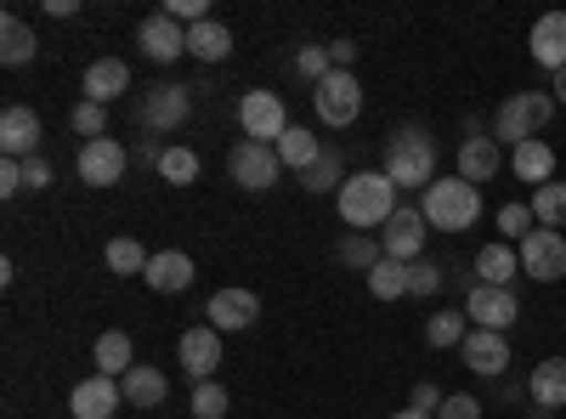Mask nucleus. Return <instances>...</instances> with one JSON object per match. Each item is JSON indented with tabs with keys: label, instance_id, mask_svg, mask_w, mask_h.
<instances>
[{
	"label": "nucleus",
	"instance_id": "1",
	"mask_svg": "<svg viewBox=\"0 0 566 419\" xmlns=\"http://www.w3.org/2000/svg\"><path fill=\"white\" fill-rule=\"evenodd\" d=\"M386 176L397 181V188H431L437 181V136L424 125H402L386 136Z\"/></svg>",
	"mask_w": 566,
	"mask_h": 419
},
{
	"label": "nucleus",
	"instance_id": "2",
	"mask_svg": "<svg viewBox=\"0 0 566 419\" xmlns=\"http://www.w3.org/2000/svg\"><path fill=\"white\" fill-rule=\"evenodd\" d=\"M346 227H386L397 216V181L386 170H357L346 176V188L335 193Z\"/></svg>",
	"mask_w": 566,
	"mask_h": 419
},
{
	"label": "nucleus",
	"instance_id": "3",
	"mask_svg": "<svg viewBox=\"0 0 566 419\" xmlns=\"http://www.w3.org/2000/svg\"><path fill=\"white\" fill-rule=\"evenodd\" d=\"M419 216L442 227V232H464V227H476L482 221V188H470L464 176H448V181H431L419 199Z\"/></svg>",
	"mask_w": 566,
	"mask_h": 419
},
{
	"label": "nucleus",
	"instance_id": "4",
	"mask_svg": "<svg viewBox=\"0 0 566 419\" xmlns=\"http://www.w3.org/2000/svg\"><path fill=\"white\" fill-rule=\"evenodd\" d=\"M549 114H555L549 91H515V97H504L499 114H493V143H510V148L533 143V136L549 125Z\"/></svg>",
	"mask_w": 566,
	"mask_h": 419
},
{
	"label": "nucleus",
	"instance_id": "5",
	"mask_svg": "<svg viewBox=\"0 0 566 419\" xmlns=\"http://www.w3.org/2000/svg\"><path fill=\"white\" fill-rule=\"evenodd\" d=\"M312 108H317V119L323 125H352L357 114H363V85H357V74H346V69H335L323 85H312Z\"/></svg>",
	"mask_w": 566,
	"mask_h": 419
},
{
	"label": "nucleus",
	"instance_id": "6",
	"mask_svg": "<svg viewBox=\"0 0 566 419\" xmlns=\"http://www.w3.org/2000/svg\"><path fill=\"white\" fill-rule=\"evenodd\" d=\"M239 125H244V136H250V143H266V148H277V136L290 130V114H283V97H277V91H244V97H239Z\"/></svg>",
	"mask_w": 566,
	"mask_h": 419
},
{
	"label": "nucleus",
	"instance_id": "7",
	"mask_svg": "<svg viewBox=\"0 0 566 419\" xmlns=\"http://www.w3.org/2000/svg\"><path fill=\"white\" fill-rule=\"evenodd\" d=\"M227 170H232V181H239L244 193H266L272 181H277V170H283V159H277V148H266V143H232V154H227Z\"/></svg>",
	"mask_w": 566,
	"mask_h": 419
},
{
	"label": "nucleus",
	"instance_id": "8",
	"mask_svg": "<svg viewBox=\"0 0 566 419\" xmlns=\"http://www.w3.org/2000/svg\"><path fill=\"white\" fill-rule=\"evenodd\" d=\"M522 272L538 277V284H555V277H566V232L533 227L527 239H522Z\"/></svg>",
	"mask_w": 566,
	"mask_h": 419
},
{
	"label": "nucleus",
	"instance_id": "9",
	"mask_svg": "<svg viewBox=\"0 0 566 419\" xmlns=\"http://www.w3.org/2000/svg\"><path fill=\"white\" fill-rule=\"evenodd\" d=\"M464 317H470V329H493L504 335L515 317H522V306H515V290H493V284H476L464 295Z\"/></svg>",
	"mask_w": 566,
	"mask_h": 419
},
{
	"label": "nucleus",
	"instance_id": "10",
	"mask_svg": "<svg viewBox=\"0 0 566 419\" xmlns=\"http://www.w3.org/2000/svg\"><path fill=\"white\" fill-rule=\"evenodd\" d=\"M142 125H148L154 136H165V130H176L187 114H193V91L187 85H154V91H142Z\"/></svg>",
	"mask_w": 566,
	"mask_h": 419
},
{
	"label": "nucleus",
	"instance_id": "11",
	"mask_svg": "<svg viewBox=\"0 0 566 419\" xmlns=\"http://www.w3.org/2000/svg\"><path fill=\"white\" fill-rule=\"evenodd\" d=\"M424 239H431V221H424L419 210H397L386 227H380V250L402 266H413L424 255Z\"/></svg>",
	"mask_w": 566,
	"mask_h": 419
},
{
	"label": "nucleus",
	"instance_id": "12",
	"mask_svg": "<svg viewBox=\"0 0 566 419\" xmlns=\"http://www.w3.org/2000/svg\"><path fill=\"white\" fill-rule=\"evenodd\" d=\"M125 143H114V136H97V143H80V181L85 188H114V181H125Z\"/></svg>",
	"mask_w": 566,
	"mask_h": 419
},
{
	"label": "nucleus",
	"instance_id": "13",
	"mask_svg": "<svg viewBox=\"0 0 566 419\" xmlns=\"http://www.w3.org/2000/svg\"><path fill=\"white\" fill-rule=\"evenodd\" d=\"M136 45H142V57H148V63H176V57L187 52V29H181L176 18L154 12V18H142Z\"/></svg>",
	"mask_w": 566,
	"mask_h": 419
},
{
	"label": "nucleus",
	"instance_id": "14",
	"mask_svg": "<svg viewBox=\"0 0 566 419\" xmlns=\"http://www.w3.org/2000/svg\"><path fill=\"white\" fill-rule=\"evenodd\" d=\"M205 317H210L216 335H239V329H250V323L261 317V301L250 290H216L210 306H205Z\"/></svg>",
	"mask_w": 566,
	"mask_h": 419
},
{
	"label": "nucleus",
	"instance_id": "15",
	"mask_svg": "<svg viewBox=\"0 0 566 419\" xmlns=\"http://www.w3.org/2000/svg\"><path fill=\"white\" fill-rule=\"evenodd\" d=\"M40 114L34 108H23V103H12L7 114H0V148H7V159H34L40 154Z\"/></svg>",
	"mask_w": 566,
	"mask_h": 419
},
{
	"label": "nucleus",
	"instance_id": "16",
	"mask_svg": "<svg viewBox=\"0 0 566 419\" xmlns=\"http://www.w3.org/2000/svg\"><path fill=\"white\" fill-rule=\"evenodd\" d=\"M176 357H181V368H187L193 380H216V368H221V335L210 329V323H199V329L181 335Z\"/></svg>",
	"mask_w": 566,
	"mask_h": 419
},
{
	"label": "nucleus",
	"instance_id": "17",
	"mask_svg": "<svg viewBox=\"0 0 566 419\" xmlns=\"http://www.w3.org/2000/svg\"><path fill=\"white\" fill-rule=\"evenodd\" d=\"M459 352H464V368H470V375H482V380H493V375L510 368V341L493 335V329H470Z\"/></svg>",
	"mask_w": 566,
	"mask_h": 419
},
{
	"label": "nucleus",
	"instance_id": "18",
	"mask_svg": "<svg viewBox=\"0 0 566 419\" xmlns=\"http://www.w3.org/2000/svg\"><path fill=\"white\" fill-rule=\"evenodd\" d=\"M119 402H125V391H119V380H108V375H91V380H80V386L69 391L74 419H108Z\"/></svg>",
	"mask_w": 566,
	"mask_h": 419
},
{
	"label": "nucleus",
	"instance_id": "19",
	"mask_svg": "<svg viewBox=\"0 0 566 419\" xmlns=\"http://www.w3.org/2000/svg\"><path fill=\"white\" fill-rule=\"evenodd\" d=\"M499 165H504V154H499L493 136L470 130L464 143H459V176L470 181V188H482V181H493V176H499Z\"/></svg>",
	"mask_w": 566,
	"mask_h": 419
},
{
	"label": "nucleus",
	"instance_id": "20",
	"mask_svg": "<svg viewBox=\"0 0 566 419\" xmlns=\"http://www.w3.org/2000/svg\"><path fill=\"white\" fill-rule=\"evenodd\" d=\"M527 45H533V63H538V69L560 74V69H566V12H544V18L533 23Z\"/></svg>",
	"mask_w": 566,
	"mask_h": 419
},
{
	"label": "nucleus",
	"instance_id": "21",
	"mask_svg": "<svg viewBox=\"0 0 566 419\" xmlns=\"http://www.w3.org/2000/svg\"><path fill=\"white\" fill-rule=\"evenodd\" d=\"M130 91V69H125V57H97L85 69V103H119Z\"/></svg>",
	"mask_w": 566,
	"mask_h": 419
},
{
	"label": "nucleus",
	"instance_id": "22",
	"mask_svg": "<svg viewBox=\"0 0 566 419\" xmlns=\"http://www.w3.org/2000/svg\"><path fill=\"white\" fill-rule=\"evenodd\" d=\"M142 277H148V290H159V295H181L187 284H193V255L187 250H159Z\"/></svg>",
	"mask_w": 566,
	"mask_h": 419
},
{
	"label": "nucleus",
	"instance_id": "23",
	"mask_svg": "<svg viewBox=\"0 0 566 419\" xmlns=\"http://www.w3.org/2000/svg\"><path fill=\"white\" fill-rule=\"evenodd\" d=\"M34 52H40L34 29H29L18 12L0 18V63H7V69H23V63H34Z\"/></svg>",
	"mask_w": 566,
	"mask_h": 419
},
{
	"label": "nucleus",
	"instance_id": "24",
	"mask_svg": "<svg viewBox=\"0 0 566 419\" xmlns=\"http://www.w3.org/2000/svg\"><path fill=\"white\" fill-rule=\"evenodd\" d=\"M119 391H125V402H130V408H159V402L170 397V380L159 375V368H148V363H136L130 375L119 380Z\"/></svg>",
	"mask_w": 566,
	"mask_h": 419
},
{
	"label": "nucleus",
	"instance_id": "25",
	"mask_svg": "<svg viewBox=\"0 0 566 419\" xmlns=\"http://www.w3.org/2000/svg\"><path fill=\"white\" fill-rule=\"evenodd\" d=\"M187 52L205 57V63H227V57H232V29L216 23V18L193 23V29H187Z\"/></svg>",
	"mask_w": 566,
	"mask_h": 419
},
{
	"label": "nucleus",
	"instance_id": "26",
	"mask_svg": "<svg viewBox=\"0 0 566 419\" xmlns=\"http://www.w3.org/2000/svg\"><path fill=\"white\" fill-rule=\"evenodd\" d=\"M510 170L522 176V181H538V188H544V181L555 176V148H549V143H538V136H533V143L510 148Z\"/></svg>",
	"mask_w": 566,
	"mask_h": 419
},
{
	"label": "nucleus",
	"instance_id": "27",
	"mask_svg": "<svg viewBox=\"0 0 566 419\" xmlns=\"http://www.w3.org/2000/svg\"><path fill=\"white\" fill-rule=\"evenodd\" d=\"M91 357H97V375H108V380H125L130 368H136V352H130V335L125 329H108Z\"/></svg>",
	"mask_w": 566,
	"mask_h": 419
},
{
	"label": "nucleus",
	"instance_id": "28",
	"mask_svg": "<svg viewBox=\"0 0 566 419\" xmlns=\"http://www.w3.org/2000/svg\"><path fill=\"white\" fill-rule=\"evenodd\" d=\"M533 402L538 408H566V357H544L538 368H533Z\"/></svg>",
	"mask_w": 566,
	"mask_h": 419
},
{
	"label": "nucleus",
	"instance_id": "29",
	"mask_svg": "<svg viewBox=\"0 0 566 419\" xmlns=\"http://www.w3.org/2000/svg\"><path fill=\"white\" fill-rule=\"evenodd\" d=\"M476 272H482V284L510 290V284H515V272H522V250H510V244H488V250L476 255Z\"/></svg>",
	"mask_w": 566,
	"mask_h": 419
},
{
	"label": "nucleus",
	"instance_id": "30",
	"mask_svg": "<svg viewBox=\"0 0 566 419\" xmlns=\"http://www.w3.org/2000/svg\"><path fill=\"white\" fill-rule=\"evenodd\" d=\"M277 159H283V165H295V170L306 176V170L323 159V148H317V136H312L306 125H290V130L277 136Z\"/></svg>",
	"mask_w": 566,
	"mask_h": 419
},
{
	"label": "nucleus",
	"instance_id": "31",
	"mask_svg": "<svg viewBox=\"0 0 566 419\" xmlns=\"http://www.w3.org/2000/svg\"><path fill=\"white\" fill-rule=\"evenodd\" d=\"M464 335H470V317L464 312H431V317H424V341H431L437 352L464 346Z\"/></svg>",
	"mask_w": 566,
	"mask_h": 419
},
{
	"label": "nucleus",
	"instance_id": "32",
	"mask_svg": "<svg viewBox=\"0 0 566 419\" xmlns=\"http://www.w3.org/2000/svg\"><path fill=\"white\" fill-rule=\"evenodd\" d=\"M154 170H159V181H170V188H193L199 181V154L193 148H165Z\"/></svg>",
	"mask_w": 566,
	"mask_h": 419
},
{
	"label": "nucleus",
	"instance_id": "33",
	"mask_svg": "<svg viewBox=\"0 0 566 419\" xmlns=\"http://www.w3.org/2000/svg\"><path fill=\"white\" fill-rule=\"evenodd\" d=\"M301 188H306V193H328V188L340 193V188H346V159H340L335 148H323V159L301 176Z\"/></svg>",
	"mask_w": 566,
	"mask_h": 419
},
{
	"label": "nucleus",
	"instance_id": "34",
	"mask_svg": "<svg viewBox=\"0 0 566 419\" xmlns=\"http://www.w3.org/2000/svg\"><path fill=\"white\" fill-rule=\"evenodd\" d=\"M103 261H108V272H119V277H142L148 272V250H142L136 239H108V250H103Z\"/></svg>",
	"mask_w": 566,
	"mask_h": 419
},
{
	"label": "nucleus",
	"instance_id": "35",
	"mask_svg": "<svg viewBox=\"0 0 566 419\" xmlns=\"http://www.w3.org/2000/svg\"><path fill=\"white\" fill-rule=\"evenodd\" d=\"M533 221L538 227H566V181H544V188H533Z\"/></svg>",
	"mask_w": 566,
	"mask_h": 419
},
{
	"label": "nucleus",
	"instance_id": "36",
	"mask_svg": "<svg viewBox=\"0 0 566 419\" xmlns=\"http://www.w3.org/2000/svg\"><path fill=\"white\" fill-rule=\"evenodd\" d=\"M368 295H374V301H397V295H408V266L386 255L380 266L368 272Z\"/></svg>",
	"mask_w": 566,
	"mask_h": 419
},
{
	"label": "nucleus",
	"instance_id": "37",
	"mask_svg": "<svg viewBox=\"0 0 566 419\" xmlns=\"http://www.w3.org/2000/svg\"><path fill=\"white\" fill-rule=\"evenodd\" d=\"M340 261H346V266H363V272H374V266L386 261V250L374 244V239H363V232H352V239H340Z\"/></svg>",
	"mask_w": 566,
	"mask_h": 419
},
{
	"label": "nucleus",
	"instance_id": "38",
	"mask_svg": "<svg viewBox=\"0 0 566 419\" xmlns=\"http://www.w3.org/2000/svg\"><path fill=\"white\" fill-rule=\"evenodd\" d=\"M193 419H227V391H221V380H193Z\"/></svg>",
	"mask_w": 566,
	"mask_h": 419
},
{
	"label": "nucleus",
	"instance_id": "39",
	"mask_svg": "<svg viewBox=\"0 0 566 419\" xmlns=\"http://www.w3.org/2000/svg\"><path fill=\"white\" fill-rule=\"evenodd\" d=\"M69 125H74V136H85V143H97V136L108 130V108H103V103H74Z\"/></svg>",
	"mask_w": 566,
	"mask_h": 419
},
{
	"label": "nucleus",
	"instance_id": "40",
	"mask_svg": "<svg viewBox=\"0 0 566 419\" xmlns=\"http://www.w3.org/2000/svg\"><path fill=\"white\" fill-rule=\"evenodd\" d=\"M295 69H301V80L323 85L328 74H335V63H328V45H301V57H295Z\"/></svg>",
	"mask_w": 566,
	"mask_h": 419
},
{
	"label": "nucleus",
	"instance_id": "41",
	"mask_svg": "<svg viewBox=\"0 0 566 419\" xmlns=\"http://www.w3.org/2000/svg\"><path fill=\"white\" fill-rule=\"evenodd\" d=\"M533 227H538L533 221V205H504L499 210V232H504V239H527Z\"/></svg>",
	"mask_w": 566,
	"mask_h": 419
},
{
	"label": "nucleus",
	"instance_id": "42",
	"mask_svg": "<svg viewBox=\"0 0 566 419\" xmlns=\"http://www.w3.org/2000/svg\"><path fill=\"white\" fill-rule=\"evenodd\" d=\"M437 290H442V266L413 261V266H408V295H437Z\"/></svg>",
	"mask_w": 566,
	"mask_h": 419
},
{
	"label": "nucleus",
	"instance_id": "43",
	"mask_svg": "<svg viewBox=\"0 0 566 419\" xmlns=\"http://www.w3.org/2000/svg\"><path fill=\"white\" fill-rule=\"evenodd\" d=\"M437 419H482V402L470 397V391H453V397H442Z\"/></svg>",
	"mask_w": 566,
	"mask_h": 419
},
{
	"label": "nucleus",
	"instance_id": "44",
	"mask_svg": "<svg viewBox=\"0 0 566 419\" xmlns=\"http://www.w3.org/2000/svg\"><path fill=\"white\" fill-rule=\"evenodd\" d=\"M23 188H34V193H40V188H52V165H45L40 154L23 159Z\"/></svg>",
	"mask_w": 566,
	"mask_h": 419
},
{
	"label": "nucleus",
	"instance_id": "45",
	"mask_svg": "<svg viewBox=\"0 0 566 419\" xmlns=\"http://www.w3.org/2000/svg\"><path fill=\"white\" fill-rule=\"evenodd\" d=\"M18 188H23V159H0V193L12 199Z\"/></svg>",
	"mask_w": 566,
	"mask_h": 419
},
{
	"label": "nucleus",
	"instance_id": "46",
	"mask_svg": "<svg viewBox=\"0 0 566 419\" xmlns=\"http://www.w3.org/2000/svg\"><path fill=\"white\" fill-rule=\"evenodd\" d=\"M328 63L352 74V63H357V40H328Z\"/></svg>",
	"mask_w": 566,
	"mask_h": 419
},
{
	"label": "nucleus",
	"instance_id": "47",
	"mask_svg": "<svg viewBox=\"0 0 566 419\" xmlns=\"http://www.w3.org/2000/svg\"><path fill=\"white\" fill-rule=\"evenodd\" d=\"M413 408H419V413H437V408H442V391H437V386H413Z\"/></svg>",
	"mask_w": 566,
	"mask_h": 419
},
{
	"label": "nucleus",
	"instance_id": "48",
	"mask_svg": "<svg viewBox=\"0 0 566 419\" xmlns=\"http://www.w3.org/2000/svg\"><path fill=\"white\" fill-rule=\"evenodd\" d=\"M45 12H52V18H74L80 0H45Z\"/></svg>",
	"mask_w": 566,
	"mask_h": 419
},
{
	"label": "nucleus",
	"instance_id": "49",
	"mask_svg": "<svg viewBox=\"0 0 566 419\" xmlns=\"http://www.w3.org/2000/svg\"><path fill=\"white\" fill-rule=\"evenodd\" d=\"M549 97H555V108H566V69L549 74Z\"/></svg>",
	"mask_w": 566,
	"mask_h": 419
},
{
	"label": "nucleus",
	"instance_id": "50",
	"mask_svg": "<svg viewBox=\"0 0 566 419\" xmlns=\"http://www.w3.org/2000/svg\"><path fill=\"white\" fill-rule=\"evenodd\" d=\"M391 419H437V413H419V408H402V413H391Z\"/></svg>",
	"mask_w": 566,
	"mask_h": 419
}]
</instances>
